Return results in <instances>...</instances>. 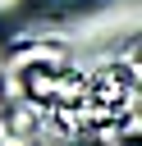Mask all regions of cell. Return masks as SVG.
<instances>
[{"mask_svg": "<svg viewBox=\"0 0 142 146\" xmlns=\"http://www.w3.org/2000/svg\"><path fill=\"white\" fill-rule=\"evenodd\" d=\"M133 91H137L133 68H128V64H105V68L87 82V119H92V123H101V119L110 123V119L128 114Z\"/></svg>", "mask_w": 142, "mask_h": 146, "instance_id": "6da1fadb", "label": "cell"}]
</instances>
